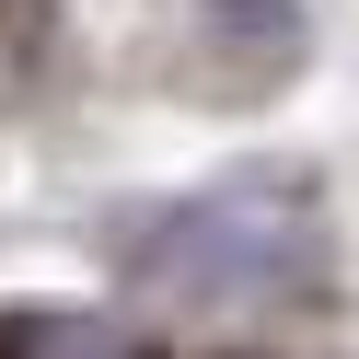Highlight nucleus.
Returning <instances> with one entry per match:
<instances>
[{
  "label": "nucleus",
  "instance_id": "nucleus-1",
  "mask_svg": "<svg viewBox=\"0 0 359 359\" xmlns=\"http://www.w3.org/2000/svg\"><path fill=\"white\" fill-rule=\"evenodd\" d=\"M313 266H325V209L302 197V174H232L128 232V278L186 313L290 302V290H313Z\"/></svg>",
  "mask_w": 359,
  "mask_h": 359
},
{
  "label": "nucleus",
  "instance_id": "nucleus-2",
  "mask_svg": "<svg viewBox=\"0 0 359 359\" xmlns=\"http://www.w3.org/2000/svg\"><path fill=\"white\" fill-rule=\"evenodd\" d=\"M197 47L232 93H278L313 35H302V0H197Z\"/></svg>",
  "mask_w": 359,
  "mask_h": 359
},
{
  "label": "nucleus",
  "instance_id": "nucleus-3",
  "mask_svg": "<svg viewBox=\"0 0 359 359\" xmlns=\"http://www.w3.org/2000/svg\"><path fill=\"white\" fill-rule=\"evenodd\" d=\"M58 58V0H0V104H24Z\"/></svg>",
  "mask_w": 359,
  "mask_h": 359
},
{
  "label": "nucleus",
  "instance_id": "nucleus-4",
  "mask_svg": "<svg viewBox=\"0 0 359 359\" xmlns=\"http://www.w3.org/2000/svg\"><path fill=\"white\" fill-rule=\"evenodd\" d=\"M0 359H140L116 325H81V313H58V325H12L0 336Z\"/></svg>",
  "mask_w": 359,
  "mask_h": 359
}]
</instances>
